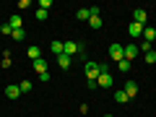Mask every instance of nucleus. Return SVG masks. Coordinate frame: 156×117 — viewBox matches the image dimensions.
Returning <instances> with one entry per match:
<instances>
[{
	"label": "nucleus",
	"mask_w": 156,
	"mask_h": 117,
	"mask_svg": "<svg viewBox=\"0 0 156 117\" xmlns=\"http://www.w3.org/2000/svg\"><path fill=\"white\" fill-rule=\"evenodd\" d=\"M154 39H156V29H151V26H143V42H148V44H151Z\"/></svg>",
	"instance_id": "obj_10"
},
{
	"label": "nucleus",
	"mask_w": 156,
	"mask_h": 117,
	"mask_svg": "<svg viewBox=\"0 0 156 117\" xmlns=\"http://www.w3.org/2000/svg\"><path fill=\"white\" fill-rule=\"evenodd\" d=\"M83 70H86V76H89V81H96L101 73H109V68H107V62H86Z\"/></svg>",
	"instance_id": "obj_1"
},
{
	"label": "nucleus",
	"mask_w": 156,
	"mask_h": 117,
	"mask_svg": "<svg viewBox=\"0 0 156 117\" xmlns=\"http://www.w3.org/2000/svg\"><path fill=\"white\" fill-rule=\"evenodd\" d=\"M89 26H91V29H101V18H99V16H91V18H89Z\"/></svg>",
	"instance_id": "obj_18"
},
{
	"label": "nucleus",
	"mask_w": 156,
	"mask_h": 117,
	"mask_svg": "<svg viewBox=\"0 0 156 117\" xmlns=\"http://www.w3.org/2000/svg\"><path fill=\"white\" fill-rule=\"evenodd\" d=\"M5 96H8V99H18V96H21V89H18L16 83L5 86Z\"/></svg>",
	"instance_id": "obj_9"
},
{
	"label": "nucleus",
	"mask_w": 156,
	"mask_h": 117,
	"mask_svg": "<svg viewBox=\"0 0 156 117\" xmlns=\"http://www.w3.org/2000/svg\"><path fill=\"white\" fill-rule=\"evenodd\" d=\"M0 31H3V34H13V29H11V23H3V26H0Z\"/></svg>",
	"instance_id": "obj_25"
},
{
	"label": "nucleus",
	"mask_w": 156,
	"mask_h": 117,
	"mask_svg": "<svg viewBox=\"0 0 156 117\" xmlns=\"http://www.w3.org/2000/svg\"><path fill=\"white\" fill-rule=\"evenodd\" d=\"M8 23H11V29H21V16H18V13H13Z\"/></svg>",
	"instance_id": "obj_16"
},
{
	"label": "nucleus",
	"mask_w": 156,
	"mask_h": 117,
	"mask_svg": "<svg viewBox=\"0 0 156 117\" xmlns=\"http://www.w3.org/2000/svg\"><path fill=\"white\" fill-rule=\"evenodd\" d=\"M117 65H120V73H128L130 70V60H120Z\"/></svg>",
	"instance_id": "obj_21"
},
{
	"label": "nucleus",
	"mask_w": 156,
	"mask_h": 117,
	"mask_svg": "<svg viewBox=\"0 0 156 117\" xmlns=\"http://www.w3.org/2000/svg\"><path fill=\"white\" fill-rule=\"evenodd\" d=\"M146 62H156V50H148V52H146Z\"/></svg>",
	"instance_id": "obj_22"
},
{
	"label": "nucleus",
	"mask_w": 156,
	"mask_h": 117,
	"mask_svg": "<svg viewBox=\"0 0 156 117\" xmlns=\"http://www.w3.org/2000/svg\"><path fill=\"white\" fill-rule=\"evenodd\" d=\"M89 18H91L89 8H78V21H89Z\"/></svg>",
	"instance_id": "obj_17"
},
{
	"label": "nucleus",
	"mask_w": 156,
	"mask_h": 117,
	"mask_svg": "<svg viewBox=\"0 0 156 117\" xmlns=\"http://www.w3.org/2000/svg\"><path fill=\"white\" fill-rule=\"evenodd\" d=\"M122 91H125V94H128V99H133V96L138 94V83H135V81H128Z\"/></svg>",
	"instance_id": "obj_8"
},
{
	"label": "nucleus",
	"mask_w": 156,
	"mask_h": 117,
	"mask_svg": "<svg viewBox=\"0 0 156 117\" xmlns=\"http://www.w3.org/2000/svg\"><path fill=\"white\" fill-rule=\"evenodd\" d=\"M26 55H29V60L34 62V60H39V57H42V50L34 44V47H29V50H26Z\"/></svg>",
	"instance_id": "obj_13"
},
{
	"label": "nucleus",
	"mask_w": 156,
	"mask_h": 117,
	"mask_svg": "<svg viewBox=\"0 0 156 117\" xmlns=\"http://www.w3.org/2000/svg\"><path fill=\"white\" fill-rule=\"evenodd\" d=\"M104 117H112V115H104Z\"/></svg>",
	"instance_id": "obj_26"
},
{
	"label": "nucleus",
	"mask_w": 156,
	"mask_h": 117,
	"mask_svg": "<svg viewBox=\"0 0 156 117\" xmlns=\"http://www.w3.org/2000/svg\"><path fill=\"white\" fill-rule=\"evenodd\" d=\"M50 5H52V0H39V8H42V11H47Z\"/></svg>",
	"instance_id": "obj_24"
},
{
	"label": "nucleus",
	"mask_w": 156,
	"mask_h": 117,
	"mask_svg": "<svg viewBox=\"0 0 156 117\" xmlns=\"http://www.w3.org/2000/svg\"><path fill=\"white\" fill-rule=\"evenodd\" d=\"M13 39H16V42H21L23 37H26V31H23V29H13V34H11Z\"/></svg>",
	"instance_id": "obj_19"
},
{
	"label": "nucleus",
	"mask_w": 156,
	"mask_h": 117,
	"mask_svg": "<svg viewBox=\"0 0 156 117\" xmlns=\"http://www.w3.org/2000/svg\"><path fill=\"white\" fill-rule=\"evenodd\" d=\"M146 18H148V13H146L143 8H135V11H133V21H135V23L146 26Z\"/></svg>",
	"instance_id": "obj_5"
},
{
	"label": "nucleus",
	"mask_w": 156,
	"mask_h": 117,
	"mask_svg": "<svg viewBox=\"0 0 156 117\" xmlns=\"http://www.w3.org/2000/svg\"><path fill=\"white\" fill-rule=\"evenodd\" d=\"M57 60V65L62 68V70H68V68H70V62H73V57H68V55H60V57H55Z\"/></svg>",
	"instance_id": "obj_14"
},
{
	"label": "nucleus",
	"mask_w": 156,
	"mask_h": 117,
	"mask_svg": "<svg viewBox=\"0 0 156 117\" xmlns=\"http://www.w3.org/2000/svg\"><path fill=\"white\" fill-rule=\"evenodd\" d=\"M115 101H117V104H125V101H130V99H128L125 91H115Z\"/></svg>",
	"instance_id": "obj_15"
},
{
	"label": "nucleus",
	"mask_w": 156,
	"mask_h": 117,
	"mask_svg": "<svg viewBox=\"0 0 156 117\" xmlns=\"http://www.w3.org/2000/svg\"><path fill=\"white\" fill-rule=\"evenodd\" d=\"M112 83H115L112 73H101V76L96 78V86H99V89H112Z\"/></svg>",
	"instance_id": "obj_4"
},
{
	"label": "nucleus",
	"mask_w": 156,
	"mask_h": 117,
	"mask_svg": "<svg viewBox=\"0 0 156 117\" xmlns=\"http://www.w3.org/2000/svg\"><path fill=\"white\" fill-rule=\"evenodd\" d=\"M31 65H34V70H37L39 76H42V73H47V62H44V57H39V60H34Z\"/></svg>",
	"instance_id": "obj_11"
},
{
	"label": "nucleus",
	"mask_w": 156,
	"mask_h": 117,
	"mask_svg": "<svg viewBox=\"0 0 156 117\" xmlns=\"http://www.w3.org/2000/svg\"><path fill=\"white\" fill-rule=\"evenodd\" d=\"M109 60H115V62L125 60V47L122 44H109Z\"/></svg>",
	"instance_id": "obj_3"
},
{
	"label": "nucleus",
	"mask_w": 156,
	"mask_h": 117,
	"mask_svg": "<svg viewBox=\"0 0 156 117\" xmlns=\"http://www.w3.org/2000/svg\"><path fill=\"white\" fill-rule=\"evenodd\" d=\"M62 47H65V44H62L60 39H55V42L50 44V50H52V55H55V57H60L62 55Z\"/></svg>",
	"instance_id": "obj_12"
},
{
	"label": "nucleus",
	"mask_w": 156,
	"mask_h": 117,
	"mask_svg": "<svg viewBox=\"0 0 156 117\" xmlns=\"http://www.w3.org/2000/svg\"><path fill=\"white\" fill-rule=\"evenodd\" d=\"M138 44H128L125 47V60H135V57H138Z\"/></svg>",
	"instance_id": "obj_7"
},
{
	"label": "nucleus",
	"mask_w": 156,
	"mask_h": 117,
	"mask_svg": "<svg viewBox=\"0 0 156 117\" xmlns=\"http://www.w3.org/2000/svg\"><path fill=\"white\" fill-rule=\"evenodd\" d=\"M128 34H130L133 39L143 37V26H140V23H135V21H130V26H128Z\"/></svg>",
	"instance_id": "obj_6"
},
{
	"label": "nucleus",
	"mask_w": 156,
	"mask_h": 117,
	"mask_svg": "<svg viewBox=\"0 0 156 117\" xmlns=\"http://www.w3.org/2000/svg\"><path fill=\"white\" fill-rule=\"evenodd\" d=\"M62 55H68V57H73V55H83V44L81 42H62Z\"/></svg>",
	"instance_id": "obj_2"
},
{
	"label": "nucleus",
	"mask_w": 156,
	"mask_h": 117,
	"mask_svg": "<svg viewBox=\"0 0 156 117\" xmlns=\"http://www.w3.org/2000/svg\"><path fill=\"white\" fill-rule=\"evenodd\" d=\"M18 89H21V94H23V91H31L34 86H31V81H21V83H18Z\"/></svg>",
	"instance_id": "obj_20"
},
{
	"label": "nucleus",
	"mask_w": 156,
	"mask_h": 117,
	"mask_svg": "<svg viewBox=\"0 0 156 117\" xmlns=\"http://www.w3.org/2000/svg\"><path fill=\"white\" fill-rule=\"evenodd\" d=\"M37 21H47V11H42V8H37Z\"/></svg>",
	"instance_id": "obj_23"
}]
</instances>
